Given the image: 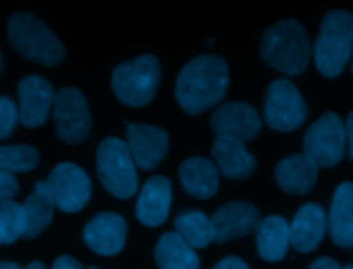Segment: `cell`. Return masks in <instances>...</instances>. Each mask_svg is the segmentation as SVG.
<instances>
[{"instance_id":"cell-1","label":"cell","mask_w":353,"mask_h":269,"mask_svg":"<svg viewBox=\"0 0 353 269\" xmlns=\"http://www.w3.org/2000/svg\"><path fill=\"white\" fill-rule=\"evenodd\" d=\"M228 84V63L216 55H200L181 69L175 97L183 110L199 114L223 99Z\"/></svg>"},{"instance_id":"cell-2","label":"cell","mask_w":353,"mask_h":269,"mask_svg":"<svg viewBox=\"0 0 353 269\" xmlns=\"http://www.w3.org/2000/svg\"><path fill=\"white\" fill-rule=\"evenodd\" d=\"M305 29L295 19H284L268 28L261 40V57L272 68L291 76L302 73L309 59Z\"/></svg>"},{"instance_id":"cell-3","label":"cell","mask_w":353,"mask_h":269,"mask_svg":"<svg viewBox=\"0 0 353 269\" xmlns=\"http://www.w3.org/2000/svg\"><path fill=\"white\" fill-rule=\"evenodd\" d=\"M353 50V12L330 11L314 41V62L327 77L338 76L347 63Z\"/></svg>"},{"instance_id":"cell-4","label":"cell","mask_w":353,"mask_h":269,"mask_svg":"<svg viewBox=\"0 0 353 269\" xmlns=\"http://www.w3.org/2000/svg\"><path fill=\"white\" fill-rule=\"evenodd\" d=\"M7 34L14 48L25 58L54 66L65 57V50L54 33L34 15L19 12L7 23Z\"/></svg>"},{"instance_id":"cell-5","label":"cell","mask_w":353,"mask_h":269,"mask_svg":"<svg viewBox=\"0 0 353 269\" xmlns=\"http://www.w3.org/2000/svg\"><path fill=\"white\" fill-rule=\"evenodd\" d=\"M135 161L127 143L119 138H105L97 150V171L105 189L119 197L127 199L138 189Z\"/></svg>"},{"instance_id":"cell-6","label":"cell","mask_w":353,"mask_h":269,"mask_svg":"<svg viewBox=\"0 0 353 269\" xmlns=\"http://www.w3.org/2000/svg\"><path fill=\"white\" fill-rule=\"evenodd\" d=\"M160 80V65L150 54L120 63L112 73L116 97L130 106H143L154 95Z\"/></svg>"},{"instance_id":"cell-7","label":"cell","mask_w":353,"mask_h":269,"mask_svg":"<svg viewBox=\"0 0 353 269\" xmlns=\"http://www.w3.org/2000/svg\"><path fill=\"white\" fill-rule=\"evenodd\" d=\"M266 123L277 131H292L306 119L307 108L298 88L285 77L270 83L263 108Z\"/></svg>"},{"instance_id":"cell-8","label":"cell","mask_w":353,"mask_h":269,"mask_svg":"<svg viewBox=\"0 0 353 269\" xmlns=\"http://www.w3.org/2000/svg\"><path fill=\"white\" fill-rule=\"evenodd\" d=\"M345 142V124L338 114L327 112L306 130L303 153L319 167H330L342 159Z\"/></svg>"},{"instance_id":"cell-9","label":"cell","mask_w":353,"mask_h":269,"mask_svg":"<svg viewBox=\"0 0 353 269\" xmlns=\"http://www.w3.org/2000/svg\"><path fill=\"white\" fill-rule=\"evenodd\" d=\"M54 124L57 135L66 143L85 141L91 130V114L84 95L74 87L55 92Z\"/></svg>"},{"instance_id":"cell-10","label":"cell","mask_w":353,"mask_h":269,"mask_svg":"<svg viewBox=\"0 0 353 269\" xmlns=\"http://www.w3.org/2000/svg\"><path fill=\"white\" fill-rule=\"evenodd\" d=\"M44 183L54 206L66 212L81 210L91 196L88 175L73 163L65 161L55 166Z\"/></svg>"},{"instance_id":"cell-11","label":"cell","mask_w":353,"mask_h":269,"mask_svg":"<svg viewBox=\"0 0 353 269\" xmlns=\"http://www.w3.org/2000/svg\"><path fill=\"white\" fill-rule=\"evenodd\" d=\"M19 120L25 127L41 126L54 106L55 92L50 81L40 76H28L18 86Z\"/></svg>"},{"instance_id":"cell-12","label":"cell","mask_w":353,"mask_h":269,"mask_svg":"<svg viewBox=\"0 0 353 269\" xmlns=\"http://www.w3.org/2000/svg\"><path fill=\"white\" fill-rule=\"evenodd\" d=\"M258 112L244 102H229L219 106L211 117V128L216 135L232 137L243 142L251 141L261 131Z\"/></svg>"},{"instance_id":"cell-13","label":"cell","mask_w":353,"mask_h":269,"mask_svg":"<svg viewBox=\"0 0 353 269\" xmlns=\"http://www.w3.org/2000/svg\"><path fill=\"white\" fill-rule=\"evenodd\" d=\"M215 240L225 243L258 229L261 214L258 208L247 201H229L222 204L211 217Z\"/></svg>"},{"instance_id":"cell-14","label":"cell","mask_w":353,"mask_h":269,"mask_svg":"<svg viewBox=\"0 0 353 269\" xmlns=\"http://www.w3.org/2000/svg\"><path fill=\"white\" fill-rule=\"evenodd\" d=\"M127 146L135 164L143 170L156 167L165 156L168 149V137L163 128L125 123Z\"/></svg>"},{"instance_id":"cell-15","label":"cell","mask_w":353,"mask_h":269,"mask_svg":"<svg viewBox=\"0 0 353 269\" xmlns=\"http://www.w3.org/2000/svg\"><path fill=\"white\" fill-rule=\"evenodd\" d=\"M127 223L119 214L101 212L91 218L83 232L87 246L101 255L117 254L125 240Z\"/></svg>"},{"instance_id":"cell-16","label":"cell","mask_w":353,"mask_h":269,"mask_svg":"<svg viewBox=\"0 0 353 269\" xmlns=\"http://www.w3.org/2000/svg\"><path fill=\"white\" fill-rule=\"evenodd\" d=\"M327 217L321 206L303 204L290 223V243L299 252L313 251L324 237Z\"/></svg>"},{"instance_id":"cell-17","label":"cell","mask_w":353,"mask_h":269,"mask_svg":"<svg viewBox=\"0 0 353 269\" xmlns=\"http://www.w3.org/2000/svg\"><path fill=\"white\" fill-rule=\"evenodd\" d=\"M171 204V185L165 177L154 175L149 178L137 200V218L146 226L163 223L168 215Z\"/></svg>"},{"instance_id":"cell-18","label":"cell","mask_w":353,"mask_h":269,"mask_svg":"<svg viewBox=\"0 0 353 269\" xmlns=\"http://www.w3.org/2000/svg\"><path fill=\"white\" fill-rule=\"evenodd\" d=\"M212 156L218 170L228 178L247 177L256 164L255 157L247 150L243 141L225 135H216L214 139Z\"/></svg>"},{"instance_id":"cell-19","label":"cell","mask_w":353,"mask_h":269,"mask_svg":"<svg viewBox=\"0 0 353 269\" xmlns=\"http://www.w3.org/2000/svg\"><path fill=\"white\" fill-rule=\"evenodd\" d=\"M317 172L319 166L305 153L283 159L274 170L279 185L292 195L307 193L317 179Z\"/></svg>"},{"instance_id":"cell-20","label":"cell","mask_w":353,"mask_h":269,"mask_svg":"<svg viewBox=\"0 0 353 269\" xmlns=\"http://www.w3.org/2000/svg\"><path fill=\"white\" fill-rule=\"evenodd\" d=\"M328 226L335 244L353 247V182L336 186L328 215Z\"/></svg>"},{"instance_id":"cell-21","label":"cell","mask_w":353,"mask_h":269,"mask_svg":"<svg viewBox=\"0 0 353 269\" xmlns=\"http://www.w3.org/2000/svg\"><path fill=\"white\" fill-rule=\"evenodd\" d=\"M179 178L189 195L207 199L218 189L219 170L205 157H190L179 167Z\"/></svg>"},{"instance_id":"cell-22","label":"cell","mask_w":353,"mask_h":269,"mask_svg":"<svg viewBox=\"0 0 353 269\" xmlns=\"http://www.w3.org/2000/svg\"><path fill=\"white\" fill-rule=\"evenodd\" d=\"M290 244V223L283 217L269 215L261 221L256 229V250L263 259H283Z\"/></svg>"},{"instance_id":"cell-23","label":"cell","mask_w":353,"mask_h":269,"mask_svg":"<svg viewBox=\"0 0 353 269\" xmlns=\"http://www.w3.org/2000/svg\"><path fill=\"white\" fill-rule=\"evenodd\" d=\"M159 269H199L200 261L193 250L176 232H167L154 248Z\"/></svg>"},{"instance_id":"cell-24","label":"cell","mask_w":353,"mask_h":269,"mask_svg":"<svg viewBox=\"0 0 353 269\" xmlns=\"http://www.w3.org/2000/svg\"><path fill=\"white\" fill-rule=\"evenodd\" d=\"M54 207V201L46 188L44 181L37 182L34 190L22 204L25 215L23 237L33 239L39 236L51 223Z\"/></svg>"},{"instance_id":"cell-25","label":"cell","mask_w":353,"mask_h":269,"mask_svg":"<svg viewBox=\"0 0 353 269\" xmlns=\"http://www.w3.org/2000/svg\"><path fill=\"white\" fill-rule=\"evenodd\" d=\"M176 233L193 248H204L215 240L211 218L196 210H186L175 219Z\"/></svg>"},{"instance_id":"cell-26","label":"cell","mask_w":353,"mask_h":269,"mask_svg":"<svg viewBox=\"0 0 353 269\" xmlns=\"http://www.w3.org/2000/svg\"><path fill=\"white\" fill-rule=\"evenodd\" d=\"M39 163V153L29 145L0 146V170L7 172H25Z\"/></svg>"},{"instance_id":"cell-27","label":"cell","mask_w":353,"mask_h":269,"mask_svg":"<svg viewBox=\"0 0 353 269\" xmlns=\"http://www.w3.org/2000/svg\"><path fill=\"white\" fill-rule=\"evenodd\" d=\"M25 233V215L15 201L0 203V244L15 241Z\"/></svg>"},{"instance_id":"cell-28","label":"cell","mask_w":353,"mask_h":269,"mask_svg":"<svg viewBox=\"0 0 353 269\" xmlns=\"http://www.w3.org/2000/svg\"><path fill=\"white\" fill-rule=\"evenodd\" d=\"M19 119V110L8 97H0V139L6 138L14 130Z\"/></svg>"},{"instance_id":"cell-29","label":"cell","mask_w":353,"mask_h":269,"mask_svg":"<svg viewBox=\"0 0 353 269\" xmlns=\"http://www.w3.org/2000/svg\"><path fill=\"white\" fill-rule=\"evenodd\" d=\"M18 192L17 178L7 171L0 170V203L12 201Z\"/></svg>"},{"instance_id":"cell-30","label":"cell","mask_w":353,"mask_h":269,"mask_svg":"<svg viewBox=\"0 0 353 269\" xmlns=\"http://www.w3.org/2000/svg\"><path fill=\"white\" fill-rule=\"evenodd\" d=\"M212 269H250L248 265L237 257H228L219 261Z\"/></svg>"},{"instance_id":"cell-31","label":"cell","mask_w":353,"mask_h":269,"mask_svg":"<svg viewBox=\"0 0 353 269\" xmlns=\"http://www.w3.org/2000/svg\"><path fill=\"white\" fill-rule=\"evenodd\" d=\"M52 269H83V268L77 259L69 255H62L55 259Z\"/></svg>"},{"instance_id":"cell-32","label":"cell","mask_w":353,"mask_h":269,"mask_svg":"<svg viewBox=\"0 0 353 269\" xmlns=\"http://www.w3.org/2000/svg\"><path fill=\"white\" fill-rule=\"evenodd\" d=\"M307 269H342V268L339 266V263L335 259L323 257V258L316 259Z\"/></svg>"},{"instance_id":"cell-33","label":"cell","mask_w":353,"mask_h":269,"mask_svg":"<svg viewBox=\"0 0 353 269\" xmlns=\"http://www.w3.org/2000/svg\"><path fill=\"white\" fill-rule=\"evenodd\" d=\"M345 132H346V141L349 145V152L350 157L353 160V110L349 113L346 123H345Z\"/></svg>"},{"instance_id":"cell-34","label":"cell","mask_w":353,"mask_h":269,"mask_svg":"<svg viewBox=\"0 0 353 269\" xmlns=\"http://www.w3.org/2000/svg\"><path fill=\"white\" fill-rule=\"evenodd\" d=\"M0 269H21L17 263L14 262H6V261H1L0 262Z\"/></svg>"},{"instance_id":"cell-35","label":"cell","mask_w":353,"mask_h":269,"mask_svg":"<svg viewBox=\"0 0 353 269\" xmlns=\"http://www.w3.org/2000/svg\"><path fill=\"white\" fill-rule=\"evenodd\" d=\"M25 269H46V266L41 262H39V261H33Z\"/></svg>"},{"instance_id":"cell-36","label":"cell","mask_w":353,"mask_h":269,"mask_svg":"<svg viewBox=\"0 0 353 269\" xmlns=\"http://www.w3.org/2000/svg\"><path fill=\"white\" fill-rule=\"evenodd\" d=\"M343 269H353V265H347V266H345Z\"/></svg>"},{"instance_id":"cell-37","label":"cell","mask_w":353,"mask_h":269,"mask_svg":"<svg viewBox=\"0 0 353 269\" xmlns=\"http://www.w3.org/2000/svg\"><path fill=\"white\" fill-rule=\"evenodd\" d=\"M1 66H3V63H1V52H0V72H1Z\"/></svg>"},{"instance_id":"cell-38","label":"cell","mask_w":353,"mask_h":269,"mask_svg":"<svg viewBox=\"0 0 353 269\" xmlns=\"http://www.w3.org/2000/svg\"><path fill=\"white\" fill-rule=\"evenodd\" d=\"M88 269H98V268H88Z\"/></svg>"},{"instance_id":"cell-39","label":"cell","mask_w":353,"mask_h":269,"mask_svg":"<svg viewBox=\"0 0 353 269\" xmlns=\"http://www.w3.org/2000/svg\"><path fill=\"white\" fill-rule=\"evenodd\" d=\"M352 72H353V63H352Z\"/></svg>"}]
</instances>
